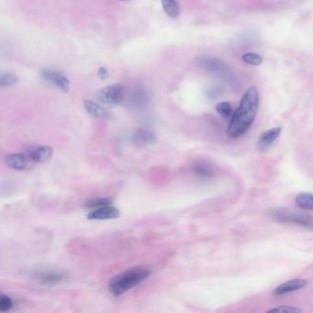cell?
Wrapping results in <instances>:
<instances>
[{
  "label": "cell",
  "mask_w": 313,
  "mask_h": 313,
  "mask_svg": "<svg viewBox=\"0 0 313 313\" xmlns=\"http://www.w3.org/2000/svg\"><path fill=\"white\" fill-rule=\"evenodd\" d=\"M280 133H281L280 127H275L272 129H269L268 131H264L260 137L258 138V141L256 143L257 149L259 151L267 150L279 138Z\"/></svg>",
  "instance_id": "cell-8"
},
{
  "label": "cell",
  "mask_w": 313,
  "mask_h": 313,
  "mask_svg": "<svg viewBox=\"0 0 313 313\" xmlns=\"http://www.w3.org/2000/svg\"><path fill=\"white\" fill-rule=\"evenodd\" d=\"M308 285V280L303 279H292L289 280L287 282H284L282 284L279 285V287L274 291V293L276 295H285L289 294L291 292L300 291L303 288H305Z\"/></svg>",
  "instance_id": "cell-9"
},
{
  "label": "cell",
  "mask_w": 313,
  "mask_h": 313,
  "mask_svg": "<svg viewBox=\"0 0 313 313\" xmlns=\"http://www.w3.org/2000/svg\"><path fill=\"white\" fill-rule=\"evenodd\" d=\"M132 139L135 143L141 145H154L158 141V138L154 133L143 129L135 131Z\"/></svg>",
  "instance_id": "cell-12"
},
{
  "label": "cell",
  "mask_w": 313,
  "mask_h": 313,
  "mask_svg": "<svg viewBox=\"0 0 313 313\" xmlns=\"http://www.w3.org/2000/svg\"><path fill=\"white\" fill-rule=\"evenodd\" d=\"M194 173L201 177H212L215 176L214 168L206 162H197L192 166Z\"/></svg>",
  "instance_id": "cell-14"
},
{
  "label": "cell",
  "mask_w": 313,
  "mask_h": 313,
  "mask_svg": "<svg viewBox=\"0 0 313 313\" xmlns=\"http://www.w3.org/2000/svg\"><path fill=\"white\" fill-rule=\"evenodd\" d=\"M270 214L279 222L295 224L297 226H302L313 231V216L312 215L295 212L286 208L274 209L270 211Z\"/></svg>",
  "instance_id": "cell-3"
},
{
  "label": "cell",
  "mask_w": 313,
  "mask_h": 313,
  "mask_svg": "<svg viewBox=\"0 0 313 313\" xmlns=\"http://www.w3.org/2000/svg\"><path fill=\"white\" fill-rule=\"evenodd\" d=\"M295 203L298 208L304 211H313V194L303 192L295 198Z\"/></svg>",
  "instance_id": "cell-15"
},
{
  "label": "cell",
  "mask_w": 313,
  "mask_h": 313,
  "mask_svg": "<svg viewBox=\"0 0 313 313\" xmlns=\"http://www.w3.org/2000/svg\"><path fill=\"white\" fill-rule=\"evenodd\" d=\"M258 103V91L255 86H251L242 97L239 108L235 110L229 123L227 130L229 136L239 138L247 132L256 119Z\"/></svg>",
  "instance_id": "cell-1"
},
{
  "label": "cell",
  "mask_w": 313,
  "mask_h": 313,
  "mask_svg": "<svg viewBox=\"0 0 313 313\" xmlns=\"http://www.w3.org/2000/svg\"><path fill=\"white\" fill-rule=\"evenodd\" d=\"M40 76L49 83L56 85L62 91L68 92L70 90V82L68 78L61 73H58L53 70L43 69L40 72Z\"/></svg>",
  "instance_id": "cell-6"
},
{
  "label": "cell",
  "mask_w": 313,
  "mask_h": 313,
  "mask_svg": "<svg viewBox=\"0 0 313 313\" xmlns=\"http://www.w3.org/2000/svg\"><path fill=\"white\" fill-rule=\"evenodd\" d=\"M131 103L136 106H141L142 104H145L147 101V94L143 89L138 88L133 92L132 96L131 97Z\"/></svg>",
  "instance_id": "cell-18"
},
{
  "label": "cell",
  "mask_w": 313,
  "mask_h": 313,
  "mask_svg": "<svg viewBox=\"0 0 313 313\" xmlns=\"http://www.w3.org/2000/svg\"><path fill=\"white\" fill-rule=\"evenodd\" d=\"M5 163L9 168L17 171H29L34 167V162L26 154H8L5 158Z\"/></svg>",
  "instance_id": "cell-5"
},
{
  "label": "cell",
  "mask_w": 313,
  "mask_h": 313,
  "mask_svg": "<svg viewBox=\"0 0 313 313\" xmlns=\"http://www.w3.org/2000/svg\"><path fill=\"white\" fill-rule=\"evenodd\" d=\"M62 277L60 275H53V274H49V275H44L41 277V282L46 283V284H55L61 281Z\"/></svg>",
  "instance_id": "cell-24"
},
{
  "label": "cell",
  "mask_w": 313,
  "mask_h": 313,
  "mask_svg": "<svg viewBox=\"0 0 313 313\" xmlns=\"http://www.w3.org/2000/svg\"><path fill=\"white\" fill-rule=\"evenodd\" d=\"M111 199L107 198H97V199H92L85 202V207L87 209L91 210H97L99 208H102L105 206H108L111 204Z\"/></svg>",
  "instance_id": "cell-17"
},
{
  "label": "cell",
  "mask_w": 313,
  "mask_h": 313,
  "mask_svg": "<svg viewBox=\"0 0 313 313\" xmlns=\"http://www.w3.org/2000/svg\"><path fill=\"white\" fill-rule=\"evenodd\" d=\"M269 313H302V311L300 308L293 307V306H279V307L274 308L268 310Z\"/></svg>",
  "instance_id": "cell-22"
},
{
  "label": "cell",
  "mask_w": 313,
  "mask_h": 313,
  "mask_svg": "<svg viewBox=\"0 0 313 313\" xmlns=\"http://www.w3.org/2000/svg\"><path fill=\"white\" fill-rule=\"evenodd\" d=\"M13 306V303H12L11 299L6 295L2 294L0 296V311L2 313H6L8 312Z\"/></svg>",
  "instance_id": "cell-23"
},
{
  "label": "cell",
  "mask_w": 313,
  "mask_h": 313,
  "mask_svg": "<svg viewBox=\"0 0 313 313\" xmlns=\"http://www.w3.org/2000/svg\"><path fill=\"white\" fill-rule=\"evenodd\" d=\"M97 75L99 76V78L102 80L108 79L109 74H108V70L105 68V67H99L97 70Z\"/></svg>",
  "instance_id": "cell-25"
},
{
  "label": "cell",
  "mask_w": 313,
  "mask_h": 313,
  "mask_svg": "<svg viewBox=\"0 0 313 313\" xmlns=\"http://www.w3.org/2000/svg\"><path fill=\"white\" fill-rule=\"evenodd\" d=\"M53 154V150L50 146H40L37 148L31 149L28 152L29 158L36 163H42L51 159Z\"/></svg>",
  "instance_id": "cell-10"
},
{
  "label": "cell",
  "mask_w": 313,
  "mask_h": 313,
  "mask_svg": "<svg viewBox=\"0 0 313 313\" xmlns=\"http://www.w3.org/2000/svg\"><path fill=\"white\" fill-rule=\"evenodd\" d=\"M121 1H127V0H121Z\"/></svg>",
  "instance_id": "cell-26"
},
{
  "label": "cell",
  "mask_w": 313,
  "mask_h": 313,
  "mask_svg": "<svg viewBox=\"0 0 313 313\" xmlns=\"http://www.w3.org/2000/svg\"><path fill=\"white\" fill-rule=\"evenodd\" d=\"M84 105H85L86 111L95 118L108 119L110 116V114L108 112L107 108H104L101 105L94 102L92 100H85Z\"/></svg>",
  "instance_id": "cell-13"
},
{
  "label": "cell",
  "mask_w": 313,
  "mask_h": 313,
  "mask_svg": "<svg viewBox=\"0 0 313 313\" xmlns=\"http://www.w3.org/2000/svg\"><path fill=\"white\" fill-rule=\"evenodd\" d=\"M87 219L95 221L113 220L120 217V211L113 206H105L97 210H94L87 214Z\"/></svg>",
  "instance_id": "cell-7"
},
{
  "label": "cell",
  "mask_w": 313,
  "mask_h": 313,
  "mask_svg": "<svg viewBox=\"0 0 313 313\" xmlns=\"http://www.w3.org/2000/svg\"><path fill=\"white\" fill-rule=\"evenodd\" d=\"M150 275L151 271L148 268H131L111 279L108 284V290L113 296H121L148 279Z\"/></svg>",
  "instance_id": "cell-2"
},
{
  "label": "cell",
  "mask_w": 313,
  "mask_h": 313,
  "mask_svg": "<svg viewBox=\"0 0 313 313\" xmlns=\"http://www.w3.org/2000/svg\"><path fill=\"white\" fill-rule=\"evenodd\" d=\"M244 62L251 65H259L263 63V57L255 52H248L243 55Z\"/></svg>",
  "instance_id": "cell-20"
},
{
  "label": "cell",
  "mask_w": 313,
  "mask_h": 313,
  "mask_svg": "<svg viewBox=\"0 0 313 313\" xmlns=\"http://www.w3.org/2000/svg\"><path fill=\"white\" fill-rule=\"evenodd\" d=\"M17 82V75L11 73H2L0 75V86H10L15 85Z\"/></svg>",
  "instance_id": "cell-19"
},
{
  "label": "cell",
  "mask_w": 313,
  "mask_h": 313,
  "mask_svg": "<svg viewBox=\"0 0 313 313\" xmlns=\"http://www.w3.org/2000/svg\"><path fill=\"white\" fill-rule=\"evenodd\" d=\"M162 5L168 17L176 18L180 14V7L177 0H162Z\"/></svg>",
  "instance_id": "cell-16"
},
{
  "label": "cell",
  "mask_w": 313,
  "mask_h": 313,
  "mask_svg": "<svg viewBox=\"0 0 313 313\" xmlns=\"http://www.w3.org/2000/svg\"><path fill=\"white\" fill-rule=\"evenodd\" d=\"M199 64L206 70L215 74H219L223 72L225 73L224 63L219 59H215L212 57H202L199 60Z\"/></svg>",
  "instance_id": "cell-11"
},
{
  "label": "cell",
  "mask_w": 313,
  "mask_h": 313,
  "mask_svg": "<svg viewBox=\"0 0 313 313\" xmlns=\"http://www.w3.org/2000/svg\"><path fill=\"white\" fill-rule=\"evenodd\" d=\"M216 110L217 112L220 115H222V117L228 118L231 116V114L233 112V107H232L231 103L221 102L217 104Z\"/></svg>",
  "instance_id": "cell-21"
},
{
  "label": "cell",
  "mask_w": 313,
  "mask_h": 313,
  "mask_svg": "<svg viewBox=\"0 0 313 313\" xmlns=\"http://www.w3.org/2000/svg\"><path fill=\"white\" fill-rule=\"evenodd\" d=\"M125 97L124 86L120 84L108 85L97 92V99L108 106H118L122 103Z\"/></svg>",
  "instance_id": "cell-4"
}]
</instances>
